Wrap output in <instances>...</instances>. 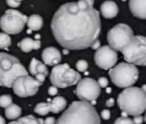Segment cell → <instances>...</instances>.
<instances>
[{
  "label": "cell",
  "instance_id": "ffe728a7",
  "mask_svg": "<svg viewBox=\"0 0 146 124\" xmlns=\"http://www.w3.org/2000/svg\"><path fill=\"white\" fill-rule=\"evenodd\" d=\"M21 115V108L16 104H11L7 108H5V116L10 120H16Z\"/></svg>",
  "mask_w": 146,
  "mask_h": 124
},
{
  "label": "cell",
  "instance_id": "9c48e42d",
  "mask_svg": "<svg viewBox=\"0 0 146 124\" xmlns=\"http://www.w3.org/2000/svg\"><path fill=\"white\" fill-rule=\"evenodd\" d=\"M133 37V31L126 24L115 25L107 33L108 44L116 51H122V49L129 44Z\"/></svg>",
  "mask_w": 146,
  "mask_h": 124
},
{
  "label": "cell",
  "instance_id": "d590c367",
  "mask_svg": "<svg viewBox=\"0 0 146 124\" xmlns=\"http://www.w3.org/2000/svg\"><path fill=\"white\" fill-rule=\"evenodd\" d=\"M142 90H143V91L144 92H145V93H146V84H144V85H142Z\"/></svg>",
  "mask_w": 146,
  "mask_h": 124
},
{
  "label": "cell",
  "instance_id": "1f68e13d",
  "mask_svg": "<svg viewBox=\"0 0 146 124\" xmlns=\"http://www.w3.org/2000/svg\"><path fill=\"white\" fill-rule=\"evenodd\" d=\"M56 123V120L53 117H48L46 118V120L44 121V124H55Z\"/></svg>",
  "mask_w": 146,
  "mask_h": 124
},
{
  "label": "cell",
  "instance_id": "74e56055",
  "mask_svg": "<svg viewBox=\"0 0 146 124\" xmlns=\"http://www.w3.org/2000/svg\"><path fill=\"white\" fill-rule=\"evenodd\" d=\"M144 119H145V121H146V113H145V117H144Z\"/></svg>",
  "mask_w": 146,
  "mask_h": 124
},
{
  "label": "cell",
  "instance_id": "d4e9b609",
  "mask_svg": "<svg viewBox=\"0 0 146 124\" xmlns=\"http://www.w3.org/2000/svg\"><path fill=\"white\" fill-rule=\"evenodd\" d=\"M114 124H135V123H134L133 120L130 119V118L123 117V116H121V117L117 118V119L115 120Z\"/></svg>",
  "mask_w": 146,
  "mask_h": 124
},
{
  "label": "cell",
  "instance_id": "2e32d148",
  "mask_svg": "<svg viewBox=\"0 0 146 124\" xmlns=\"http://www.w3.org/2000/svg\"><path fill=\"white\" fill-rule=\"evenodd\" d=\"M100 13L107 19L114 18L118 14V6L113 1H105L100 7Z\"/></svg>",
  "mask_w": 146,
  "mask_h": 124
},
{
  "label": "cell",
  "instance_id": "30bf717a",
  "mask_svg": "<svg viewBox=\"0 0 146 124\" xmlns=\"http://www.w3.org/2000/svg\"><path fill=\"white\" fill-rule=\"evenodd\" d=\"M100 85L98 81L92 78H83L78 82L75 93L80 100L95 103V100L100 95Z\"/></svg>",
  "mask_w": 146,
  "mask_h": 124
},
{
  "label": "cell",
  "instance_id": "4dcf8cb0",
  "mask_svg": "<svg viewBox=\"0 0 146 124\" xmlns=\"http://www.w3.org/2000/svg\"><path fill=\"white\" fill-rule=\"evenodd\" d=\"M133 121H134V123H135V124H141L142 121H143V118H142L140 115H137V116H135V117H134Z\"/></svg>",
  "mask_w": 146,
  "mask_h": 124
},
{
  "label": "cell",
  "instance_id": "836d02e7",
  "mask_svg": "<svg viewBox=\"0 0 146 124\" xmlns=\"http://www.w3.org/2000/svg\"><path fill=\"white\" fill-rule=\"evenodd\" d=\"M114 105V99L113 98H109L108 100H106V106L108 107H111V106Z\"/></svg>",
  "mask_w": 146,
  "mask_h": 124
},
{
  "label": "cell",
  "instance_id": "ac0fdd59",
  "mask_svg": "<svg viewBox=\"0 0 146 124\" xmlns=\"http://www.w3.org/2000/svg\"><path fill=\"white\" fill-rule=\"evenodd\" d=\"M18 46L20 47V49L25 53H28L32 50H37V49L40 48L41 43L40 41L37 39V40H33V39L26 37V38L22 39V40L19 42Z\"/></svg>",
  "mask_w": 146,
  "mask_h": 124
},
{
  "label": "cell",
  "instance_id": "484cf974",
  "mask_svg": "<svg viewBox=\"0 0 146 124\" xmlns=\"http://www.w3.org/2000/svg\"><path fill=\"white\" fill-rule=\"evenodd\" d=\"M6 3L8 6H10L11 8H16V7H18L19 5H20V3L17 2L16 0H6Z\"/></svg>",
  "mask_w": 146,
  "mask_h": 124
},
{
  "label": "cell",
  "instance_id": "d6986e66",
  "mask_svg": "<svg viewBox=\"0 0 146 124\" xmlns=\"http://www.w3.org/2000/svg\"><path fill=\"white\" fill-rule=\"evenodd\" d=\"M27 26L30 30L33 31H38L43 26V19L40 15L38 14H33L30 17H28V21H27Z\"/></svg>",
  "mask_w": 146,
  "mask_h": 124
},
{
  "label": "cell",
  "instance_id": "d6a6232c",
  "mask_svg": "<svg viewBox=\"0 0 146 124\" xmlns=\"http://www.w3.org/2000/svg\"><path fill=\"white\" fill-rule=\"evenodd\" d=\"M91 48H92V49H94V50H97V49H99V48H100V41L98 40V39L95 41V42L93 43V44L91 45Z\"/></svg>",
  "mask_w": 146,
  "mask_h": 124
},
{
  "label": "cell",
  "instance_id": "5bb4252c",
  "mask_svg": "<svg viewBox=\"0 0 146 124\" xmlns=\"http://www.w3.org/2000/svg\"><path fill=\"white\" fill-rule=\"evenodd\" d=\"M61 58V52L55 47H47L42 52V60L48 66L58 65Z\"/></svg>",
  "mask_w": 146,
  "mask_h": 124
},
{
  "label": "cell",
  "instance_id": "f1b7e54d",
  "mask_svg": "<svg viewBox=\"0 0 146 124\" xmlns=\"http://www.w3.org/2000/svg\"><path fill=\"white\" fill-rule=\"evenodd\" d=\"M110 111L108 109H104V110H102V112H101V118H103L104 120H108V119H110Z\"/></svg>",
  "mask_w": 146,
  "mask_h": 124
},
{
  "label": "cell",
  "instance_id": "8d00e7d4",
  "mask_svg": "<svg viewBox=\"0 0 146 124\" xmlns=\"http://www.w3.org/2000/svg\"><path fill=\"white\" fill-rule=\"evenodd\" d=\"M16 1H17V2H19V3H21V2H22V0H16Z\"/></svg>",
  "mask_w": 146,
  "mask_h": 124
},
{
  "label": "cell",
  "instance_id": "6da1fadb",
  "mask_svg": "<svg viewBox=\"0 0 146 124\" xmlns=\"http://www.w3.org/2000/svg\"><path fill=\"white\" fill-rule=\"evenodd\" d=\"M93 5L94 0H79L59 7L53 15L51 29L61 46L68 50H82L97 40L101 21Z\"/></svg>",
  "mask_w": 146,
  "mask_h": 124
},
{
  "label": "cell",
  "instance_id": "7a4b0ae2",
  "mask_svg": "<svg viewBox=\"0 0 146 124\" xmlns=\"http://www.w3.org/2000/svg\"><path fill=\"white\" fill-rule=\"evenodd\" d=\"M55 124H100V117L92 104L80 100L72 102Z\"/></svg>",
  "mask_w": 146,
  "mask_h": 124
},
{
  "label": "cell",
  "instance_id": "8992f818",
  "mask_svg": "<svg viewBox=\"0 0 146 124\" xmlns=\"http://www.w3.org/2000/svg\"><path fill=\"white\" fill-rule=\"evenodd\" d=\"M124 60L133 65L146 66V37L137 35L122 49Z\"/></svg>",
  "mask_w": 146,
  "mask_h": 124
},
{
  "label": "cell",
  "instance_id": "9a60e30c",
  "mask_svg": "<svg viewBox=\"0 0 146 124\" xmlns=\"http://www.w3.org/2000/svg\"><path fill=\"white\" fill-rule=\"evenodd\" d=\"M129 8L133 16L146 19V0H129Z\"/></svg>",
  "mask_w": 146,
  "mask_h": 124
},
{
  "label": "cell",
  "instance_id": "e575fe53",
  "mask_svg": "<svg viewBox=\"0 0 146 124\" xmlns=\"http://www.w3.org/2000/svg\"><path fill=\"white\" fill-rule=\"evenodd\" d=\"M0 124H6V121L2 116H0Z\"/></svg>",
  "mask_w": 146,
  "mask_h": 124
},
{
  "label": "cell",
  "instance_id": "ba28073f",
  "mask_svg": "<svg viewBox=\"0 0 146 124\" xmlns=\"http://www.w3.org/2000/svg\"><path fill=\"white\" fill-rule=\"evenodd\" d=\"M28 17L13 8L7 9L0 18V27L7 34H18L27 24Z\"/></svg>",
  "mask_w": 146,
  "mask_h": 124
},
{
  "label": "cell",
  "instance_id": "f546056e",
  "mask_svg": "<svg viewBox=\"0 0 146 124\" xmlns=\"http://www.w3.org/2000/svg\"><path fill=\"white\" fill-rule=\"evenodd\" d=\"M35 78H36L40 83H43L44 80H45V78H46V75H44V74H37V75L35 76Z\"/></svg>",
  "mask_w": 146,
  "mask_h": 124
},
{
  "label": "cell",
  "instance_id": "52a82bcc",
  "mask_svg": "<svg viewBox=\"0 0 146 124\" xmlns=\"http://www.w3.org/2000/svg\"><path fill=\"white\" fill-rule=\"evenodd\" d=\"M81 80L78 71L70 68L68 64H58L53 67L50 73V81L53 86L66 88L75 85Z\"/></svg>",
  "mask_w": 146,
  "mask_h": 124
},
{
  "label": "cell",
  "instance_id": "7c38bea8",
  "mask_svg": "<svg viewBox=\"0 0 146 124\" xmlns=\"http://www.w3.org/2000/svg\"><path fill=\"white\" fill-rule=\"evenodd\" d=\"M117 52L111 46H101L94 55V60L98 67L102 69H111L117 62Z\"/></svg>",
  "mask_w": 146,
  "mask_h": 124
},
{
  "label": "cell",
  "instance_id": "44dd1931",
  "mask_svg": "<svg viewBox=\"0 0 146 124\" xmlns=\"http://www.w3.org/2000/svg\"><path fill=\"white\" fill-rule=\"evenodd\" d=\"M43 121L38 118L34 117L33 115H27L22 118H18L16 120H13L8 124H42Z\"/></svg>",
  "mask_w": 146,
  "mask_h": 124
},
{
  "label": "cell",
  "instance_id": "8fae6325",
  "mask_svg": "<svg viewBox=\"0 0 146 124\" xmlns=\"http://www.w3.org/2000/svg\"><path fill=\"white\" fill-rule=\"evenodd\" d=\"M40 82L34 77L29 75L20 76L13 83V91L18 97H29L34 96L38 92L39 87L41 86Z\"/></svg>",
  "mask_w": 146,
  "mask_h": 124
},
{
  "label": "cell",
  "instance_id": "83f0119b",
  "mask_svg": "<svg viewBox=\"0 0 146 124\" xmlns=\"http://www.w3.org/2000/svg\"><path fill=\"white\" fill-rule=\"evenodd\" d=\"M58 93V87H56V86H50L48 89V94L51 96H55L56 94Z\"/></svg>",
  "mask_w": 146,
  "mask_h": 124
},
{
  "label": "cell",
  "instance_id": "5b68a950",
  "mask_svg": "<svg viewBox=\"0 0 146 124\" xmlns=\"http://www.w3.org/2000/svg\"><path fill=\"white\" fill-rule=\"evenodd\" d=\"M109 76L111 81L117 87L128 88L137 81L139 72L136 65L128 62H122L109 70Z\"/></svg>",
  "mask_w": 146,
  "mask_h": 124
},
{
  "label": "cell",
  "instance_id": "3957f363",
  "mask_svg": "<svg viewBox=\"0 0 146 124\" xmlns=\"http://www.w3.org/2000/svg\"><path fill=\"white\" fill-rule=\"evenodd\" d=\"M117 103L122 112L137 116L146 110V93L142 88L128 87L118 95Z\"/></svg>",
  "mask_w": 146,
  "mask_h": 124
},
{
  "label": "cell",
  "instance_id": "cb8c5ba5",
  "mask_svg": "<svg viewBox=\"0 0 146 124\" xmlns=\"http://www.w3.org/2000/svg\"><path fill=\"white\" fill-rule=\"evenodd\" d=\"M88 68V63L85 60H78L76 62V69L79 72H85Z\"/></svg>",
  "mask_w": 146,
  "mask_h": 124
},
{
  "label": "cell",
  "instance_id": "277c9868",
  "mask_svg": "<svg viewBox=\"0 0 146 124\" xmlns=\"http://www.w3.org/2000/svg\"><path fill=\"white\" fill-rule=\"evenodd\" d=\"M28 75V70L16 57L8 53L0 52V86L10 88L20 76Z\"/></svg>",
  "mask_w": 146,
  "mask_h": 124
},
{
  "label": "cell",
  "instance_id": "4316f807",
  "mask_svg": "<svg viewBox=\"0 0 146 124\" xmlns=\"http://www.w3.org/2000/svg\"><path fill=\"white\" fill-rule=\"evenodd\" d=\"M98 83H99L100 87L105 88V87H107V85H108V80L106 79L105 77H100L99 79H98Z\"/></svg>",
  "mask_w": 146,
  "mask_h": 124
},
{
  "label": "cell",
  "instance_id": "7402d4cb",
  "mask_svg": "<svg viewBox=\"0 0 146 124\" xmlns=\"http://www.w3.org/2000/svg\"><path fill=\"white\" fill-rule=\"evenodd\" d=\"M11 45V38L9 34L3 32L0 33V49H6Z\"/></svg>",
  "mask_w": 146,
  "mask_h": 124
},
{
  "label": "cell",
  "instance_id": "603a6c76",
  "mask_svg": "<svg viewBox=\"0 0 146 124\" xmlns=\"http://www.w3.org/2000/svg\"><path fill=\"white\" fill-rule=\"evenodd\" d=\"M12 104V97L10 95H1L0 96V107L7 108Z\"/></svg>",
  "mask_w": 146,
  "mask_h": 124
},
{
  "label": "cell",
  "instance_id": "4fadbf2b",
  "mask_svg": "<svg viewBox=\"0 0 146 124\" xmlns=\"http://www.w3.org/2000/svg\"><path fill=\"white\" fill-rule=\"evenodd\" d=\"M66 100L62 96H56L54 99L50 102H41L37 104L34 108V112L39 115H46L49 112H52L54 114H57L65 109L66 107Z\"/></svg>",
  "mask_w": 146,
  "mask_h": 124
},
{
  "label": "cell",
  "instance_id": "e0dca14e",
  "mask_svg": "<svg viewBox=\"0 0 146 124\" xmlns=\"http://www.w3.org/2000/svg\"><path fill=\"white\" fill-rule=\"evenodd\" d=\"M29 72L31 75L36 76L37 74H44V75H48V69L46 67V64L44 62L37 60L36 58L31 59V62L29 64Z\"/></svg>",
  "mask_w": 146,
  "mask_h": 124
}]
</instances>
